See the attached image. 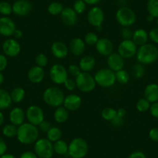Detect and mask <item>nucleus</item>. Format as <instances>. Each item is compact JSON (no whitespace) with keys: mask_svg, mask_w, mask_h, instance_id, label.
<instances>
[{"mask_svg":"<svg viewBox=\"0 0 158 158\" xmlns=\"http://www.w3.org/2000/svg\"><path fill=\"white\" fill-rule=\"evenodd\" d=\"M40 130L36 126L30 123H23L18 127L16 138L20 143L24 145L34 144L39 139Z\"/></svg>","mask_w":158,"mask_h":158,"instance_id":"nucleus-1","label":"nucleus"},{"mask_svg":"<svg viewBox=\"0 0 158 158\" xmlns=\"http://www.w3.org/2000/svg\"><path fill=\"white\" fill-rule=\"evenodd\" d=\"M136 58L138 63L149 65L158 60V48L153 44H146L139 46L137 49Z\"/></svg>","mask_w":158,"mask_h":158,"instance_id":"nucleus-2","label":"nucleus"},{"mask_svg":"<svg viewBox=\"0 0 158 158\" xmlns=\"http://www.w3.org/2000/svg\"><path fill=\"white\" fill-rule=\"evenodd\" d=\"M65 95L63 91L57 86H51L44 91L43 100L46 105L52 108H57L63 105Z\"/></svg>","mask_w":158,"mask_h":158,"instance_id":"nucleus-3","label":"nucleus"},{"mask_svg":"<svg viewBox=\"0 0 158 158\" xmlns=\"http://www.w3.org/2000/svg\"><path fill=\"white\" fill-rule=\"evenodd\" d=\"M89 144L81 137H75L68 144V153L71 158H84L89 152Z\"/></svg>","mask_w":158,"mask_h":158,"instance_id":"nucleus-4","label":"nucleus"},{"mask_svg":"<svg viewBox=\"0 0 158 158\" xmlns=\"http://www.w3.org/2000/svg\"><path fill=\"white\" fill-rule=\"evenodd\" d=\"M74 80H75L76 88L83 93H90L93 92L97 85L94 76L89 72L81 71Z\"/></svg>","mask_w":158,"mask_h":158,"instance_id":"nucleus-5","label":"nucleus"},{"mask_svg":"<svg viewBox=\"0 0 158 158\" xmlns=\"http://www.w3.org/2000/svg\"><path fill=\"white\" fill-rule=\"evenodd\" d=\"M94 78L97 85L105 89L113 86L116 81L115 72L109 68L99 69L95 72Z\"/></svg>","mask_w":158,"mask_h":158,"instance_id":"nucleus-6","label":"nucleus"},{"mask_svg":"<svg viewBox=\"0 0 158 158\" xmlns=\"http://www.w3.org/2000/svg\"><path fill=\"white\" fill-rule=\"evenodd\" d=\"M115 19L122 27H130L136 22V15L130 7L122 6L115 13Z\"/></svg>","mask_w":158,"mask_h":158,"instance_id":"nucleus-7","label":"nucleus"},{"mask_svg":"<svg viewBox=\"0 0 158 158\" xmlns=\"http://www.w3.org/2000/svg\"><path fill=\"white\" fill-rule=\"evenodd\" d=\"M33 149L38 158H52L54 156L53 143L48 138L38 139L34 143Z\"/></svg>","mask_w":158,"mask_h":158,"instance_id":"nucleus-8","label":"nucleus"},{"mask_svg":"<svg viewBox=\"0 0 158 158\" xmlns=\"http://www.w3.org/2000/svg\"><path fill=\"white\" fill-rule=\"evenodd\" d=\"M49 77L51 81L55 85H64V81L68 78V69L63 64H54L50 68Z\"/></svg>","mask_w":158,"mask_h":158,"instance_id":"nucleus-9","label":"nucleus"},{"mask_svg":"<svg viewBox=\"0 0 158 158\" xmlns=\"http://www.w3.org/2000/svg\"><path fill=\"white\" fill-rule=\"evenodd\" d=\"M137 49V45L132 40H123L118 44L117 53L123 58L130 59L136 56Z\"/></svg>","mask_w":158,"mask_h":158,"instance_id":"nucleus-10","label":"nucleus"},{"mask_svg":"<svg viewBox=\"0 0 158 158\" xmlns=\"http://www.w3.org/2000/svg\"><path fill=\"white\" fill-rule=\"evenodd\" d=\"M26 118L28 123L37 127L44 120V112L42 108L36 105H31L26 110Z\"/></svg>","mask_w":158,"mask_h":158,"instance_id":"nucleus-11","label":"nucleus"},{"mask_svg":"<svg viewBox=\"0 0 158 158\" xmlns=\"http://www.w3.org/2000/svg\"><path fill=\"white\" fill-rule=\"evenodd\" d=\"M87 20L91 26L94 27H102L105 20V13L102 9L94 6L89 10L87 14Z\"/></svg>","mask_w":158,"mask_h":158,"instance_id":"nucleus-12","label":"nucleus"},{"mask_svg":"<svg viewBox=\"0 0 158 158\" xmlns=\"http://www.w3.org/2000/svg\"><path fill=\"white\" fill-rule=\"evenodd\" d=\"M2 49L6 57H17L21 52V45L15 38H8L2 43Z\"/></svg>","mask_w":158,"mask_h":158,"instance_id":"nucleus-13","label":"nucleus"},{"mask_svg":"<svg viewBox=\"0 0 158 158\" xmlns=\"http://www.w3.org/2000/svg\"><path fill=\"white\" fill-rule=\"evenodd\" d=\"M13 13L19 17L28 16L33 10V5L28 0H16L12 5Z\"/></svg>","mask_w":158,"mask_h":158,"instance_id":"nucleus-14","label":"nucleus"},{"mask_svg":"<svg viewBox=\"0 0 158 158\" xmlns=\"http://www.w3.org/2000/svg\"><path fill=\"white\" fill-rule=\"evenodd\" d=\"M16 29V23L9 16L0 17V35L10 37L13 36Z\"/></svg>","mask_w":158,"mask_h":158,"instance_id":"nucleus-15","label":"nucleus"},{"mask_svg":"<svg viewBox=\"0 0 158 158\" xmlns=\"http://www.w3.org/2000/svg\"><path fill=\"white\" fill-rule=\"evenodd\" d=\"M82 100L80 95L77 94H69L66 95L63 102V106L69 112H74L80 109Z\"/></svg>","mask_w":158,"mask_h":158,"instance_id":"nucleus-16","label":"nucleus"},{"mask_svg":"<svg viewBox=\"0 0 158 158\" xmlns=\"http://www.w3.org/2000/svg\"><path fill=\"white\" fill-rule=\"evenodd\" d=\"M51 52L57 59H64L68 57L69 48L66 44L60 40L53 42L51 46Z\"/></svg>","mask_w":158,"mask_h":158,"instance_id":"nucleus-17","label":"nucleus"},{"mask_svg":"<svg viewBox=\"0 0 158 158\" xmlns=\"http://www.w3.org/2000/svg\"><path fill=\"white\" fill-rule=\"evenodd\" d=\"M95 49L100 55L108 57L113 52L114 45L108 38H100L95 44Z\"/></svg>","mask_w":158,"mask_h":158,"instance_id":"nucleus-18","label":"nucleus"},{"mask_svg":"<svg viewBox=\"0 0 158 158\" xmlns=\"http://www.w3.org/2000/svg\"><path fill=\"white\" fill-rule=\"evenodd\" d=\"M60 16L62 23L68 27L76 25L78 20L77 14L71 7H64Z\"/></svg>","mask_w":158,"mask_h":158,"instance_id":"nucleus-19","label":"nucleus"},{"mask_svg":"<svg viewBox=\"0 0 158 158\" xmlns=\"http://www.w3.org/2000/svg\"><path fill=\"white\" fill-rule=\"evenodd\" d=\"M125 59L123 58L118 53L112 52L110 55L107 57V66L108 68L113 71L114 72L123 69L125 65Z\"/></svg>","mask_w":158,"mask_h":158,"instance_id":"nucleus-20","label":"nucleus"},{"mask_svg":"<svg viewBox=\"0 0 158 158\" xmlns=\"http://www.w3.org/2000/svg\"><path fill=\"white\" fill-rule=\"evenodd\" d=\"M44 77V69L37 65L31 67L27 72V78L33 84H39V83L42 82Z\"/></svg>","mask_w":158,"mask_h":158,"instance_id":"nucleus-21","label":"nucleus"},{"mask_svg":"<svg viewBox=\"0 0 158 158\" xmlns=\"http://www.w3.org/2000/svg\"><path fill=\"white\" fill-rule=\"evenodd\" d=\"M9 119L10 123L19 127L23 123H25L26 119V112L20 107H15L10 110L9 114Z\"/></svg>","mask_w":158,"mask_h":158,"instance_id":"nucleus-22","label":"nucleus"},{"mask_svg":"<svg viewBox=\"0 0 158 158\" xmlns=\"http://www.w3.org/2000/svg\"><path fill=\"white\" fill-rule=\"evenodd\" d=\"M85 43L84 40L81 38L75 37L73 38L69 44V51H71V54L76 57L81 56L85 51Z\"/></svg>","mask_w":158,"mask_h":158,"instance_id":"nucleus-23","label":"nucleus"},{"mask_svg":"<svg viewBox=\"0 0 158 158\" xmlns=\"http://www.w3.org/2000/svg\"><path fill=\"white\" fill-rule=\"evenodd\" d=\"M96 60L92 55H84L79 61V68L83 72H90L95 68Z\"/></svg>","mask_w":158,"mask_h":158,"instance_id":"nucleus-24","label":"nucleus"},{"mask_svg":"<svg viewBox=\"0 0 158 158\" xmlns=\"http://www.w3.org/2000/svg\"><path fill=\"white\" fill-rule=\"evenodd\" d=\"M144 98L150 103L158 102V85L156 83H150L144 89Z\"/></svg>","mask_w":158,"mask_h":158,"instance_id":"nucleus-25","label":"nucleus"},{"mask_svg":"<svg viewBox=\"0 0 158 158\" xmlns=\"http://www.w3.org/2000/svg\"><path fill=\"white\" fill-rule=\"evenodd\" d=\"M131 40L137 46H142L148 43L149 34L144 29H137L133 33Z\"/></svg>","mask_w":158,"mask_h":158,"instance_id":"nucleus-26","label":"nucleus"},{"mask_svg":"<svg viewBox=\"0 0 158 158\" xmlns=\"http://www.w3.org/2000/svg\"><path fill=\"white\" fill-rule=\"evenodd\" d=\"M69 118V111L67 110L64 106L56 108L54 112V118L57 123L63 124L68 121Z\"/></svg>","mask_w":158,"mask_h":158,"instance_id":"nucleus-27","label":"nucleus"},{"mask_svg":"<svg viewBox=\"0 0 158 158\" xmlns=\"http://www.w3.org/2000/svg\"><path fill=\"white\" fill-rule=\"evenodd\" d=\"M13 104L11 95L8 91L0 89V111L6 110L11 107Z\"/></svg>","mask_w":158,"mask_h":158,"instance_id":"nucleus-28","label":"nucleus"},{"mask_svg":"<svg viewBox=\"0 0 158 158\" xmlns=\"http://www.w3.org/2000/svg\"><path fill=\"white\" fill-rule=\"evenodd\" d=\"M53 147L54 153L58 155H64L68 152V144L62 139L53 143Z\"/></svg>","mask_w":158,"mask_h":158,"instance_id":"nucleus-29","label":"nucleus"},{"mask_svg":"<svg viewBox=\"0 0 158 158\" xmlns=\"http://www.w3.org/2000/svg\"><path fill=\"white\" fill-rule=\"evenodd\" d=\"M11 95L12 101L13 103H19L24 99L26 95V92L23 88L21 87H16L11 91L10 92Z\"/></svg>","mask_w":158,"mask_h":158,"instance_id":"nucleus-30","label":"nucleus"},{"mask_svg":"<svg viewBox=\"0 0 158 158\" xmlns=\"http://www.w3.org/2000/svg\"><path fill=\"white\" fill-rule=\"evenodd\" d=\"M61 137L62 131L57 127H51V128L47 133V138L52 143L59 140L61 139Z\"/></svg>","mask_w":158,"mask_h":158,"instance_id":"nucleus-31","label":"nucleus"},{"mask_svg":"<svg viewBox=\"0 0 158 158\" xmlns=\"http://www.w3.org/2000/svg\"><path fill=\"white\" fill-rule=\"evenodd\" d=\"M63 4L59 2H52L48 7V12L51 16H58L60 15L64 10Z\"/></svg>","mask_w":158,"mask_h":158,"instance_id":"nucleus-32","label":"nucleus"},{"mask_svg":"<svg viewBox=\"0 0 158 158\" xmlns=\"http://www.w3.org/2000/svg\"><path fill=\"white\" fill-rule=\"evenodd\" d=\"M17 130L18 127H16V126L13 125L12 123H9L4 126L2 130V133L3 134V136H6V137L13 138L16 136Z\"/></svg>","mask_w":158,"mask_h":158,"instance_id":"nucleus-33","label":"nucleus"},{"mask_svg":"<svg viewBox=\"0 0 158 158\" xmlns=\"http://www.w3.org/2000/svg\"><path fill=\"white\" fill-rule=\"evenodd\" d=\"M115 74L116 81L119 84L126 85L130 81V74L126 70L121 69L118 71H115Z\"/></svg>","mask_w":158,"mask_h":158,"instance_id":"nucleus-34","label":"nucleus"},{"mask_svg":"<svg viewBox=\"0 0 158 158\" xmlns=\"http://www.w3.org/2000/svg\"><path fill=\"white\" fill-rule=\"evenodd\" d=\"M147 10L149 15L153 18H158V0H148L147 3Z\"/></svg>","mask_w":158,"mask_h":158,"instance_id":"nucleus-35","label":"nucleus"},{"mask_svg":"<svg viewBox=\"0 0 158 158\" xmlns=\"http://www.w3.org/2000/svg\"><path fill=\"white\" fill-rule=\"evenodd\" d=\"M117 111L116 109L112 107H106L102 110L101 116L103 119L106 121H111L116 116Z\"/></svg>","mask_w":158,"mask_h":158,"instance_id":"nucleus-36","label":"nucleus"},{"mask_svg":"<svg viewBox=\"0 0 158 158\" xmlns=\"http://www.w3.org/2000/svg\"><path fill=\"white\" fill-rule=\"evenodd\" d=\"M132 74H133V77L136 79H140L145 74V68H144L143 64H141L137 63L136 64H134L132 68Z\"/></svg>","mask_w":158,"mask_h":158,"instance_id":"nucleus-37","label":"nucleus"},{"mask_svg":"<svg viewBox=\"0 0 158 158\" xmlns=\"http://www.w3.org/2000/svg\"><path fill=\"white\" fill-rule=\"evenodd\" d=\"M150 105H151V103L148 100L146 99L145 98H141L136 102V108L138 112H146L150 109Z\"/></svg>","mask_w":158,"mask_h":158,"instance_id":"nucleus-38","label":"nucleus"},{"mask_svg":"<svg viewBox=\"0 0 158 158\" xmlns=\"http://www.w3.org/2000/svg\"><path fill=\"white\" fill-rule=\"evenodd\" d=\"M98 39L99 38H98L97 33H94V32H89L84 36L85 43L89 46H95Z\"/></svg>","mask_w":158,"mask_h":158,"instance_id":"nucleus-39","label":"nucleus"},{"mask_svg":"<svg viewBox=\"0 0 158 158\" xmlns=\"http://www.w3.org/2000/svg\"><path fill=\"white\" fill-rule=\"evenodd\" d=\"M13 13V6L11 4L6 1L0 2V14L3 16H9Z\"/></svg>","mask_w":158,"mask_h":158,"instance_id":"nucleus-40","label":"nucleus"},{"mask_svg":"<svg viewBox=\"0 0 158 158\" xmlns=\"http://www.w3.org/2000/svg\"><path fill=\"white\" fill-rule=\"evenodd\" d=\"M35 63H36V65L44 68L48 64V56L44 53H40L35 57Z\"/></svg>","mask_w":158,"mask_h":158,"instance_id":"nucleus-41","label":"nucleus"},{"mask_svg":"<svg viewBox=\"0 0 158 158\" xmlns=\"http://www.w3.org/2000/svg\"><path fill=\"white\" fill-rule=\"evenodd\" d=\"M86 5L87 4L83 0H76L73 4V10L76 12L77 15L82 14L85 11Z\"/></svg>","mask_w":158,"mask_h":158,"instance_id":"nucleus-42","label":"nucleus"},{"mask_svg":"<svg viewBox=\"0 0 158 158\" xmlns=\"http://www.w3.org/2000/svg\"><path fill=\"white\" fill-rule=\"evenodd\" d=\"M68 74L76 77L79 74H80V73L81 72V69H80V68H79L78 65L72 64H70L69 66H68Z\"/></svg>","mask_w":158,"mask_h":158,"instance_id":"nucleus-43","label":"nucleus"},{"mask_svg":"<svg viewBox=\"0 0 158 158\" xmlns=\"http://www.w3.org/2000/svg\"><path fill=\"white\" fill-rule=\"evenodd\" d=\"M133 33L130 27H122L120 30V35L123 40H131Z\"/></svg>","mask_w":158,"mask_h":158,"instance_id":"nucleus-44","label":"nucleus"},{"mask_svg":"<svg viewBox=\"0 0 158 158\" xmlns=\"http://www.w3.org/2000/svg\"><path fill=\"white\" fill-rule=\"evenodd\" d=\"M149 39L154 44H158V27L152 28L148 33Z\"/></svg>","mask_w":158,"mask_h":158,"instance_id":"nucleus-45","label":"nucleus"},{"mask_svg":"<svg viewBox=\"0 0 158 158\" xmlns=\"http://www.w3.org/2000/svg\"><path fill=\"white\" fill-rule=\"evenodd\" d=\"M64 86L65 89H66L68 91H69V92H71V91L74 90V89H76L75 80L68 77L66 81H64Z\"/></svg>","mask_w":158,"mask_h":158,"instance_id":"nucleus-46","label":"nucleus"},{"mask_svg":"<svg viewBox=\"0 0 158 158\" xmlns=\"http://www.w3.org/2000/svg\"><path fill=\"white\" fill-rule=\"evenodd\" d=\"M51 123L49 122V121H47V120H44L43 122L40 123L39 124V125L37 126L38 129H39L40 131L41 132H44V133H48V130H50V129L51 128Z\"/></svg>","mask_w":158,"mask_h":158,"instance_id":"nucleus-47","label":"nucleus"},{"mask_svg":"<svg viewBox=\"0 0 158 158\" xmlns=\"http://www.w3.org/2000/svg\"><path fill=\"white\" fill-rule=\"evenodd\" d=\"M8 66V59L5 54H0V72H2Z\"/></svg>","mask_w":158,"mask_h":158,"instance_id":"nucleus-48","label":"nucleus"},{"mask_svg":"<svg viewBox=\"0 0 158 158\" xmlns=\"http://www.w3.org/2000/svg\"><path fill=\"white\" fill-rule=\"evenodd\" d=\"M149 138L153 142H158V127H153L149 131Z\"/></svg>","mask_w":158,"mask_h":158,"instance_id":"nucleus-49","label":"nucleus"},{"mask_svg":"<svg viewBox=\"0 0 158 158\" xmlns=\"http://www.w3.org/2000/svg\"><path fill=\"white\" fill-rule=\"evenodd\" d=\"M149 111L153 118H158V102L151 103Z\"/></svg>","mask_w":158,"mask_h":158,"instance_id":"nucleus-50","label":"nucleus"},{"mask_svg":"<svg viewBox=\"0 0 158 158\" xmlns=\"http://www.w3.org/2000/svg\"><path fill=\"white\" fill-rule=\"evenodd\" d=\"M124 118H122V117H119L116 115V116L111 121V124L115 127H121L124 123Z\"/></svg>","mask_w":158,"mask_h":158,"instance_id":"nucleus-51","label":"nucleus"},{"mask_svg":"<svg viewBox=\"0 0 158 158\" xmlns=\"http://www.w3.org/2000/svg\"><path fill=\"white\" fill-rule=\"evenodd\" d=\"M128 158H147V156L143 152L136 150V151H133V153H130Z\"/></svg>","mask_w":158,"mask_h":158,"instance_id":"nucleus-52","label":"nucleus"},{"mask_svg":"<svg viewBox=\"0 0 158 158\" xmlns=\"http://www.w3.org/2000/svg\"><path fill=\"white\" fill-rule=\"evenodd\" d=\"M7 151V145L2 137H0V156L5 154Z\"/></svg>","mask_w":158,"mask_h":158,"instance_id":"nucleus-53","label":"nucleus"},{"mask_svg":"<svg viewBox=\"0 0 158 158\" xmlns=\"http://www.w3.org/2000/svg\"><path fill=\"white\" fill-rule=\"evenodd\" d=\"M19 158H38L36 153L33 151H25L20 155Z\"/></svg>","mask_w":158,"mask_h":158,"instance_id":"nucleus-54","label":"nucleus"},{"mask_svg":"<svg viewBox=\"0 0 158 158\" xmlns=\"http://www.w3.org/2000/svg\"><path fill=\"white\" fill-rule=\"evenodd\" d=\"M13 36H14L15 39L18 40V39H20V38L23 37V33L22 30H20V29H16V30L14 31V33H13Z\"/></svg>","mask_w":158,"mask_h":158,"instance_id":"nucleus-55","label":"nucleus"},{"mask_svg":"<svg viewBox=\"0 0 158 158\" xmlns=\"http://www.w3.org/2000/svg\"><path fill=\"white\" fill-rule=\"evenodd\" d=\"M117 113L116 115L119 117H122V118H125L126 115H127V110H126L124 108H118V109H116Z\"/></svg>","mask_w":158,"mask_h":158,"instance_id":"nucleus-56","label":"nucleus"},{"mask_svg":"<svg viewBox=\"0 0 158 158\" xmlns=\"http://www.w3.org/2000/svg\"><path fill=\"white\" fill-rule=\"evenodd\" d=\"M87 5L95 6L101 2V0H83Z\"/></svg>","mask_w":158,"mask_h":158,"instance_id":"nucleus-57","label":"nucleus"},{"mask_svg":"<svg viewBox=\"0 0 158 158\" xmlns=\"http://www.w3.org/2000/svg\"><path fill=\"white\" fill-rule=\"evenodd\" d=\"M0 158H16V157L13 154H11V153H6L5 154H3V155H2V156H0Z\"/></svg>","mask_w":158,"mask_h":158,"instance_id":"nucleus-58","label":"nucleus"},{"mask_svg":"<svg viewBox=\"0 0 158 158\" xmlns=\"http://www.w3.org/2000/svg\"><path fill=\"white\" fill-rule=\"evenodd\" d=\"M4 120H5V117H4L3 113L2 112V111H0V127L3 124Z\"/></svg>","mask_w":158,"mask_h":158,"instance_id":"nucleus-59","label":"nucleus"},{"mask_svg":"<svg viewBox=\"0 0 158 158\" xmlns=\"http://www.w3.org/2000/svg\"><path fill=\"white\" fill-rule=\"evenodd\" d=\"M4 81H5V77H4L3 74L2 72H0V85L3 84Z\"/></svg>","mask_w":158,"mask_h":158,"instance_id":"nucleus-60","label":"nucleus"},{"mask_svg":"<svg viewBox=\"0 0 158 158\" xmlns=\"http://www.w3.org/2000/svg\"><path fill=\"white\" fill-rule=\"evenodd\" d=\"M146 19H147V22H152V21L154 19V18L152 16H150V15H148V16H147V18H146Z\"/></svg>","mask_w":158,"mask_h":158,"instance_id":"nucleus-61","label":"nucleus"},{"mask_svg":"<svg viewBox=\"0 0 158 158\" xmlns=\"http://www.w3.org/2000/svg\"><path fill=\"white\" fill-rule=\"evenodd\" d=\"M156 25H157V27H158V18H156Z\"/></svg>","mask_w":158,"mask_h":158,"instance_id":"nucleus-62","label":"nucleus"}]
</instances>
